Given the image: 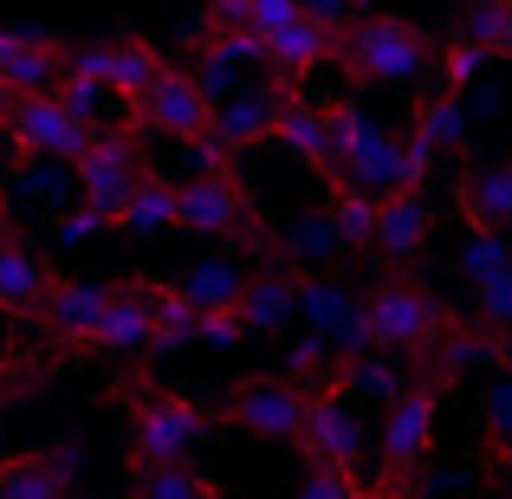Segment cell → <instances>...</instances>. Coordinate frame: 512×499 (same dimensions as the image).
<instances>
[{
    "mask_svg": "<svg viewBox=\"0 0 512 499\" xmlns=\"http://www.w3.org/2000/svg\"><path fill=\"white\" fill-rule=\"evenodd\" d=\"M428 240H435V208H428L422 195H409V188H396V195H376V260L383 266H415L428 253Z\"/></svg>",
    "mask_w": 512,
    "mask_h": 499,
    "instance_id": "12",
    "label": "cell"
},
{
    "mask_svg": "<svg viewBox=\"0 0 512 499\" xmlns=\"http://www.w3.org/2000/svg\"><path fill=\"white\" fill-rule=\"evenodd\" d=\"M72 474V454H13V461H0V499H65Z\"/></svg>",
    "mask_w": 512,
    "mask_h": 499,
    "instance_id": "21",
    "label": "cell"
},
{
    "mask_svg": "<svg viewBox=\"0 0 512 499\" xmlns=\"http://www.w3.org/2000/svg\"><path fill=\"white\" fill-rule=\"evenodd\" d=\"M130 499H137V493H130Z\"/></svg>",
    "mask_w": 512,
    "mask_h": 499,
    "instance_id": "41",
    "label": "cell"
},
{
    "mask_svg": "<svg viewBox=\"0 0 512 499\" xmlns=\"http://www.w3.org/2000/svg\"><path fill=\"white\" fill-rule=\"evenodd\" d=\"M474 312H480V325H493L500 337H512V260L474 286Z\"/></svg>",
    "mask_w": 512,
    "mask_h": 499,
    "instance_id": "31",
    "label": "cell"
},
{
    "mask_svg": "<svg viewBox=\"0 0 512 499\" xmlns=\"http://www.w3.org/2000/svg\"><path fill=\"white\" fill-rule=\"evenodd\" d=\"M435 402H441V383H402V396L383 402V480L389 493H402L415 474H422L428 448H435Z\"/></svg>",
    "mask_w": 512,
    "mask_h": 499,
    "instance_id": "4",
    "label": "cell"
},
{
    "mask_svg": "<svg viewBox=\"0 0 512 499\" xmlns=\"http://www.w3.org/2000/svg\"><path fill=\"white\" fill-rule=\"evenodd\" d=\"M292 312H299V266H286V260H273V266H260L253 273L247 266V286H240V299H234V318H240V331H279V325H292Z\"/></svg>",
    "mask_w": 512,
    "mask_h": 499,
    "instance_id": "15",
    "label": "cell"
},
{
    "mask_svg": "<svg viewBox=\"0 0 512 499\" xmlns=\"http://www.w3.org/2000/svg\"><path fill=\"white\" fill-rule=\"evenodd\" d=\"M480 422H487V441L512 461V363H500V376L480 396Z\"/></svg>",
    "mask_w": 512,
    "mask_h": 499,
    "instance_id": "30",
    "label": "cell"
},
{
    "mask_svg": "<svg viewBox=\"0 0 512 499\" xmlns=\"http://www.w3.org/2000/svg\"><path fill=\"white\" fill-rule=\"evenodd\" d=\"M175 227L188 234H247V240H266L260 221H253V201L240 188L234 163H214V169H188L175 182Z\"/></svg>",
    "mask_w": 512,
    "mask_h": 499,
    "instance_id": "3",
    "label": "cell"
},
{
    "mask_svg": "<svg viewBox=\"0 0 512 499\" xmlns=\"http://www.w3.org/2000/svg\"><path fill=\"white\" fill-rule=\"evenodd\" d=\"M137 124L156 130V137H175V143H195L208 137V117H214V98L195 85V72H182V65H163V72L150 78V85L137 91Z\"/></svg>",
    "mask_w": 512,
    "mask_h": 499,
    "instance_id": "9",
    "label": "cell"
},
{
    "mask_svg": "<svg viewBox=\"0 0 512 499\" xmlns=\"http://www.w3.org/2000/svg\"><path fill=\"white\" fill-rule=\"evenodd\" d=\"M240 286H247V266H234V260H201L175 279V292H182L195 312H234Z\"/></svg>",
    "mask_w": 512,
    "mask_h": 499,
    "instance_id": "26",
    "label": "cell"
},
{
    "mask_svg": "<svg viewBox=\"0 0 512 499\" xmlns=\"http://www.w3.org/2000/svg\"><path fill=\"white\" fill-rule=\"evenodd\" d=\"M487 59H493L487 46H474V39H454V46L435 52V72H441V85H448V91H467V85L480 78V65H487Z\"/></svg>",
    "mask_w": 512,
    "mask_h": 499,
    "instance_id": "32",
    "label": "cell"
},
{
    "mask_svg": "<svg viewBox=\"0 0 512 499\" xmlns=\"http://www.w3.org/2000/svg\"><path fill=\"white\" fill-rule=\"evenodd\" d=\"M65 65H78V72H98V78H104V91H111L117 104H137V91L150 85L156 72H163V52L143 46V39H111V46L65 52Z\"/></svg>",
    "mask_w": 512,
    "mask_h": 499,
    "instance_id": "14",
    "label": "cell"
},
{
    "mask_svg": "<svg viewBox=\"0 0 512 499\" xmlns=\"http://www.w3.org/2000/svg\"><path fill=\"white\" fill-rule=\"evenodd\" d=\"M266 143H279L286 156H299V163H312V169H331V111L325 104H305L299 91H292V98L279 104Z\"/></svg>",
    "mask_w": 512,
    "mask_h": 499,
    "instance_id": "17",
    "label": "cell"
},
{
    "mask_svg": "<svg viewBox=\"0 0 512 499\" xmlns=\"http://www.w3.org/2000/svg\"><path fill=\"white\" fill-rule=\"evenodd\" d=\"M0 461H7V454H0Z\"/></svg>",
    "mask_w": 512,
    "mask_h": 499,
    "instance_id": "40",
    "label": "cell"
},
{
    "mask_svg": "<svg viewBox=\"0 0 512 499\" xmlns=\"http://www.w3.org/2000/svg\"><path fill=\"white\" fill-rule=\"evenodd\" d=\"M409 137L422 143V150H435V156L461 150V143H467V104H461V91L441 85L435 98L415 104V111H409Z\"/></svg>",
    "mask_w": 512,
    "mask_h": 499,
    "instance_id": "22",
    "label": "cell"
},
{
    "mask_svg": "<svg viewBox=\"0 0 512 499\" xmlns=\"http://www.w3.org/2000/svg\"><path fill=\"white\" fill-rule=\"evenodd\" d=\"M13 104H20V91L7 85V78H0V130H7V117H13Z\"/></svg>",
    "mask_w": 512,
    "mask_h": 499,
    "instance_id": "36",
    "label": "cell"
},
{
    "mask_svg": "<svg viewBox=\"0 0 512 499\" xmlns=\"http://www.w3.org/2000/svg\"><path fill=\"white\" fill-rule=\"evenodd\" d=\"M292 499H376V493L363 487V474H357V467H325V461H312Z\"/></svg>",
    "mask_w": 512,
    "mask_h": 499,
    "instance_id": "29",
    "label": "cell"
},
{
    "mask_svg": "<svg viewBox=\"0 0 512 499\" xmlns=\"http://www.w3.org/2000/svg\"><path fill=\"white\" fill-rule=\"evenodd\" d=\"M363 331H370V344L376 350H422V344H435L441 325H448V305H435L415 279H402V273H389V279H376L370 292H363Z\"/></svg>",
    "mask_w": 512,
    "mask_h": 499,
    "instance_id": "2",
    "label": "cell"
},
{
    "mask_svg": "<svg viewBox=\"0 0 512 499\" xmlns=\"http://www.w3.org/2000/svg\"><path fill=\"white\" fill-rule=\"evenodd\" d=\"M130 409H137V422H130V461L137 467H163V461H188V448H195L201 422L208 415L195 409L188 396H175V389H130Z\"/></svg>",
    "mask_w": 512,
    "mask_h": 499,
    "instance_id": "5",
    "label": "cell"
},
{
    "mask_svg": "<svg viewBox=\"0 0 512 499\" xmlns=\"http://www.w3.org/2000/svg\"><path fill=\"white\" fill-rule=\"evenodd\" d=\"M137 499H221L214 480H201L195 467L163 461V467H137Z\"/></svg>",
    "mask_w": 512,
    "mask_h": 499,
    "instance_id": "27",
    "label": "cell"
},
{
    "mask_svg": "<svg viewBox=\"0 0 512 499\" xmlns=\"http://www.w3.org/2000/svg\"><path fill=\"white\" fill-rule=\"evenodd\" d=\"M350 7H357V13H370V7H376V0H350Z\"/></svg>",
    "mask_w": 512,
    "mask_h": 499,
    "instance_id": "39",
    "label": "cell"
},
{
    "mask_svg": "<svg viewBox=\"0 0 512 499\" xmlns=\"http://www.w3.org/2000/svg\"><path fill=\"white\" fill-rule=\"evenodd\" d=\"M91 350H124V357L150 350V312H143V299L130 286H117L111 299H104L98 331H91Z\"/></svg>",
    "mask_w": 512,
    "mask_h": 499,
    "instance_id": "23",
    "label": "cell"
},
{
    "mask_svg": "<svg viewBox=\"0 0 512 499\" xmlns=\"http://www.w3.org/2000/svg\"><path fill=\"white\" fill-rule=\"evenodd\" d=\"M299 448H305V461H325V467H357V461H363V422H357V396H350L344 383H331V389H312V409H305Z\"/></svg>",
    "mask_w": 512,
    "mask_h": 499,
    "instance_id": "11",
    "label": "cell"
},
{
    "mask_svg": "<svg viewBox=\"0 0 512 499\" xmlns=\"http://www.w3.org/2000/svg\"><path fill=\"white\" fill-rule=\"evenodd\" d=\"M500 52L512 59V0H506V20H500Z\"/></svg>",
    "mask_w": 512,
    "mask_h": 499,
    "instance_id": "37",
    "label": "cell"
},
{
    "mask_svg": "<svg viewBox=\"0 0 512 499\" xmlns=\"http://www.w3.org/2000/svg\"><path fill=\"white\" fill-rule=\"evenodd\" d=\"M325 221H331V234H338L344 253L370 247V234H376V195H370V188H357V182H344V175H331Z\"/></svg>",
    "mask_w": 512,
    "mask_h": 499,
    "instance_id": "25",
    "label": "cell"
},
{
    "mask_svg": "<svg viewBox=\"0 0 512 499\" xmlns=\"http://www.w3.org/2000/svg\"><path fill=\"white\" fill-rule=\"evenodd\" d=\"M111 227H124V234H163V227H175V182L143 169L137 188L124 195V208L111 214Z\"/></svg>",
    "mask_w": 512,
    "mask_h": 499,
    "instance_id": "24",
    "label": "cell"
},
{
    "mask_svg": "<svg viewBox=\"0 0 512 499\" xmlns=\"http://www.w3.org/2000/svg\"><path fill=\"white\" fill-rule=\"evenodd\" d=\"M78 201H91L98 214H117L124 208V195L137 188V175H143V143H137V130H111V124H98L91 130V143L78 150Z\"/></svg>",
    "mask_w": 512,
    "mask_h": 499,
    "instance_id": "7",
    "label": "cell"
},
{
    "mask_svg": "<svg viewBox=\"0 0 512 499\" xmlns=\"http://www.w3.org/2000/svg\"><path fill=\"white\" fill-rule=\"evenodd\" d=\"M506 260H512L506 227H467V240H461V273H467V286H480L487 273H500Z\"/></svg>",
    "mask_w": 512,
    "mask_h": 499,
    "instance_id": "28",
    "label": "cell"
},
{
    "mask_svg": "<svg viewBox=\"0 0 512 499\" xmlns=\"http://www.w3.org/2000/svg\"><path fill=\"white\" fill-rule=\"evenodd\" d=\"M331 46H338V33H331V26H318L312 13H299V20H286L279 33H266V65H273L279 78H292V85H299L305 72H318V65L331 59Z\"/></svg>",
    "mask_w": 512,
    "mask_h": 499,
    "instance_id": "18",
    "label": "cell"
},
{
    "mask_svg": "<svg viewBox=\"0 0 512 499\" xmlns=\"http://www.w3.org/2000/svg\"><path fill=\"white\" fill-rule=\"evenodd\" d=\"M506 363H512V357H506Z\"/></svg>",
    "mask_w": 512,
    "mask_h": 499,
    "instance_id": "42",
    "label": "cell"
},
{
    "mask_svg": "<svg viewBox=\"0 0 512 499\" xmlns=\"http://www.w3.org/2000/svg\"><path fill=\"white\" fill-rule=\"evenodd\" d=\"M46 292H52V266L13 234L7 247H0V312L7 318H33L39 305H46Z\"/></svg>",
    "mask_w": 512,
    "mask_h": 499,
    "instance_id": "19",
    "label": "cell"
},
{
    "mask_svg": "<svg viewBox=\"0 0 512 499\" xmlns=\"http://www.w3.org/2000/svg\"><path fill=\"white\" fill-rule=\"evenodd\" d=\"M7 240H13V221H7V208H0V247H7Z\"/></svg>",
    "mask_w": 512,
    "mask_h": 499,
    "instance_id": "38",
    "label": "cell"
},
{
    "mask_svg": "<svg viewBox=\"0 0 512 499\" xmlns=\"http://www.w3.org/2000/svg\"><path fill=\"white\" fill-rule=\"evenodd\" d=\"M331 59L344 65L357 85H415L422 72H435V46H428L422 33H415L409 20H396V13H350L338 26V46H331Z\"/></svg>",
    "mask_w": 512,
    "mask_h": 499,
    "instance_id": "1",
    "label": "cell"
},
{
    "mask_svg": "<svg viewBox=\"0 0 512 499\" xmlns=\"http://www.w3.org/2000/svg\"><path fill=\"white\" fill-rule=\"evenodd\" d=\"M305 409H312V389L292 376H240L221 402V422L260 441H299Z\"/></svg>",
    "mask_w": 512,
    "mask_h": 499,
    "instance_id": "6",
    "label": "cell"
},
{
    "mask_svg": "<svg viewBox=\"0 0 512 499\" xmlns=\"http://www.w3.org/2000/svg\"><path fill=\"white\" fill-rule=\"evenodd\" d=\"M299 7H305V13H312V20H318V26H331V33H338V26L350 20V13H357V7H350V0H299Z\"/></svg>",
    "mask_w": 512,
    "mask_h": 499,
    "instance_id": "34",
    "label": "cell"
},
{
    "mask_svg": "<svg viewBox=\"0 0 512 499\" xmlns=\"http://www.w3.org/2000/svg\"><path fill=\"white\" fill-rule=\"evenodd\" d=\"M91 130H98V124L72 117L59 104V91H33V98H20V104H13V117H7V143H13L20 163H33V156L78 163V150L91 143Z\"/></svg>",
    "mask_w": 512,
    "mask_h": 499,
    "instance_id": "8",
    "label": "cell"
},
{
    "mask_svg": "<svg viewBox=\"0 0 512 499\" xmlns=\"http://www.w3.org/2000/svg\"><path fill=\"white\" fill-rule=\"evenodd\" d=\"M454 208L467 227H512V163H480L454 182Z\"/></svg>",
    "mask_w": 512,
    "mask_h": 499,
    "instance_id": "20",
    "label": "cell"
},
{
    "mask_svg": "<svg viewBox=\"0 0 512 499\" xmlns=\"http://www.w3.org/2000/svg\"><path fill=\"white\" fill-rule=\"evenodd\" d=\"M104 299H111V292H104L98 279H52V292L33 312V325L46 331L59 350H91V331H98Z\"/></svg>",
    "mask_w": 512,
    "mask_h": 499,
    "instance_id": "13",
    "label": "cell"
},
{
    "mask_svg": "<svg viewBox=\"0 0 512 499\" xmlns=\"http://www.w3.org/2000/svg\"><path fill=\"white\" fill-rule=\"evenodd\" d=\"M208 20H247V0H201Z\"/></svg>",
    "mask_w": 512,
    "mask_h": 499,
    "instance_id": "35",
    "label": "cell"
},
{
    "mask_svg": "<svg viewBox=\"0 0 512 499\" xmlns=\"http://www.w3.org/2000/svg\"><path fill=\"white\" fill-rule=\"evenodd\" d=\"M292 78H279V72H266L260 85H240V91H227L221 104H214V117H208V143H221L227 156H240V150H253V143H266L273 137V117H279V104L292 98Z\"/></svg>",
    "mask_w": 512,
    "mask_h": 499,
    "instance_id": "10",
    "label": "cell"
},
{
    "mask_svg": "<svg viewBox=\"0 0 512 499\" xmlns=\"http://www.w3.org/2000/svg\"><path fill=\"white\" fill-rule=\"evenodd\" d=\"M0 78H7L20 98L52 91L65 78V46L46 33H0Z\"/></svg>",
    "mask_w": 512,
    "mask_h": 499,
    "instance_id": "16",
    "label": "cell"
},
{
    "mask_svg": "<svg viewBox=\"0 0 512 499\" xmlns=\"http://www.w3.org/2000/svg\"><path fill=\"white\" fill-rule=\"evenodd\" d=\"M299 0H247V26H253V33H279V26H286V20H299Z\"/></svg>",
    "mask_w": 512,
    "mask_h": 499,
    "instance_id": "33",
    "label": "cell"
}]
</instances>
